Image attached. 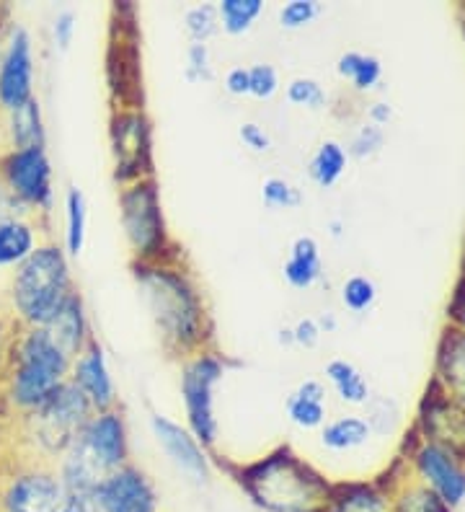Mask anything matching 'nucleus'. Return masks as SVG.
Segmentation results:
<instances>
[{"instance_id":"49530a36","label":"nucleus","mask_w":465,"mask_h":512,"mask_svg":"<svg viewBox=\"0 0 465 512\" xmlns=\"http://www.w3.org/2000/svg\"><path fill=\"white\" fill-rule=\"evenodd\" d=\"M391 117H393V109L391 104H385V101H378V104H372L370 107V125L383 127L391 122Z\"/></svg>"},{"instance_id":"c9c22d12","label":"nucleus","mask_w":465,"mask_h":512,"mask_svg":"<svg viewBox=\"0 0 465 512\" xmlns=\"http://www.w3.org/2000/svg\"><path fill=\"white\" fill-rule=\"evenodd\" d=\"M248 83H251L248 96H254V99H261V101L272 99V96L279 91L277 70H274V65H267V63L251 65V68H248Z\"/></svg>"},{"instance_id":"39448f33","label":"nucleus","mask_w":465,"mask_h":512,"mask_svg":"<svg viewBox=\"0 0 465 512\" xmlns=\"http://www.w3.org/2000/svg\"><path fill=\"white\" fill-rule=\"evenodd\" d=\"M119 220L127 244H130L135 262H166L179 259L171 249L166 218H163L161 192L155 176L140 179L119 189Z\"/></svg>"},{"instance_id":"c756f323","label":"nucleus","mask_w":465,"mask_h":512,"mask_svg":"<svg viewBox=\"0 0 465 512\" xmlns=\"http://www.w3.org/2000/svg\"><path fill=\"white\" fill-rule=\"evenodd\" d=\"M184 29L186 37L192 44H207L220 29V16H217L215 3H199L184 13Z\"/></svg>"},{"instance_id":"4c0bfd02","label":"nucleus","mask_w":465,"mask_h":512,"mask_svg":"<svg viewBox=\"0 0 465 512\" xmlns=\"http://www.w3.org/2000/svg\"><path fill=\"white\" fill-rule=\"evenodd\" d=\"M383 143H385L383 127H375V125L360 127V132H357L352 140V156L357 158L375 156V153L383 148Z\"/></svg>"},{"instance_id":"2f4dec72","label":"nucleus","mask_w":465,"mask_h":512,"mask_svg":"<svg viewBox=\"0 0 465 512\" xmlns=\"http://www.w3.org/2000/svg\"><path fill=\"white\" fill-rule=\"evenodd\" d=\"M261 200L264 205L272 207V210H290V207H298L303 202V194L298 187H292L290 182L279 179V176H269L261 184Z\"/></svg>"},{"instance_id":"2eb2a0df","label":"nucleus","mask_w":465,"mask_h":512,"mask_svg":"<svg viewBox=\"0 0 465 512\" xmlns=\"http://www.w3.org/2000/svg\"><path fill=\"white\" fill-rule=\"evenodd\" d=\"M73 386H78L83 396L91 404L93 414L96 412H109L117 409V386H114L112 370L106 363V352L96 339L83 347V352L73 360L70 365V378Z\"/></svg>"},{"instance_id":"72a5a7b5","label":"nucleus","mask_w":465,"mask_h":512,"mask_svg":"<svg viewBox=\"0 0 465 512\" xmlns=\"http://www.w3.org/2000/svg\"><path fill=\"white\" fill-rule=\"evenodd\" d=\"M321 3L318 0H290L279 8V26L282 29H303L310 21L321 16Z\"/></svg>"},{"instance_id":"f03ea898","label":"nucleus","mask_w":465,"mask_h":512,"mask_svg":"<svg viewBox=\"0 0 465 512\" xmlns=\"http://www.w3.org/2000/svg\"><path fill=\"white\" fill-rule=\"evenodd\" d=\"M233 479L261 512H329L334 492V484L292 453L290 445H279L269 456L246 463Z\"/></svg>"},{"instance_id":"de8ad7c7","label":"nucleus","mask_w":465,"mask_h":512,"mask_svg":"<svg viewBox=\"0 0 465 512\" xmlns=\"http://www.w3.org/2000/svg\"><path fill=\"white\" fill-rule=\"evenodd\" d=\"M279 342H282V344H295V342H292V329H282V331H279Z\"/></svg>"},{"instance_id":"9d476101","label":"nucleus","mask_w":465,"mask_h":512,"mask_svg":"<svg viewBox=\"0 0 465 512\" xmlns=\"http://www.w3.org/2000/svg\"><path fill=\"white\" fill-rule=\"evenodd\" d=\"M0 182L34 213L52 210V202H55L52 163L44 148L8 150L6 156H0Z\"/></svg>"},{"instance_id":"f8f14e48","label":"nucleus","mask_w":465,"mask_h":512,"mask_svg":"<svg viewBox=\"0 0 465 512\" xmlns=\"http://www.w3.org/2000/svg\"><path fill=\"white\" fill-rule=\"evenodd\" d=\"M34 99V50L26 29L16 26L0 55V109L16 112Z\"/></svg>"},{"instance_id":"f3484780","label":"nucleus","mask_w":465,"mask_h":512,"mask_svg":"<svg viewBox=\"0 0 465 512\" xmlns=\"http://www.w3.org/2000/svg\"><path fill=\"white\" fill-rule=\"evenodd\" d=\"M83 443L96 453L106 471L122 469L130 463V438H127V422L119 409H109V412H96L88 419L83 430L78 432Z\"/></svg>"},{"instance_id":"dca6fc26","label":"nucleus","mask_w":465,"mask_h":512,"mask_svg":"<svg viewBox=\"0 0 465 512\" xmlns=\"http://www.w3.org/2000/svg\"><path fill=\"white\" fill-rule=\"evenodd\" d=\"M422 430L427 443L442 445L458 456L465 453V406L450 399L437 383H432L422 404Z\"/></svg>"},{"instance_id":"473e14b6","label":"nucleus","mask_w":465,"mask_h":512,"mask_svg":"<svg viewBox=\"0 0 465 512\" xmlns=\"http://www.w3.org/2000/svg\"><path fill=\"white\" fill-rule=\"evenodd\" d=\"M287 101L295 107H308V109H323L326 107V91L318 81L313 78H295L287 83Z\"/></svg>"},{"instance_id":"1a4fd4ad","label":"nucleus","mask_w":465,"mask_h":512,"mask_svg":"<svg viewBox=\"0 0 465 512\" xmlns=\"http://www.w3.org/2000/svg\"><path fill=\"white\" fill-rule=\"evenodd\" d=\"M114 158V182L127 187L155 176L153 171V125L140 109H114L109 127Z\"/></svg>"},{"instance_id":"4468645a","label":"nucleus","mask_w":465,"mask_h":512,"mask_svg":"<svg viewBox=\"0 0 465 512\" xmlns=\"http://www.w3.org/2000/svg\"><path fill=\"white\" fill-rule=\"evenodd\" d=\"M414 466L424 487L432 489L447 507H458L465 500V466L458 453L442 445L424 443L414 453Z\"/></svg>"},{"instance_id":"f704fd0d","label":"nucleus","mask_w":465,"mask_h":512,"mask_svg":"<svg viewBox=\"0 0 465 512\" xmlns=\"http://www.w3.org/2000/svg\"><path fill=\"white\" fill-rule=\"evenodd\" d=\"M396 512H453V507H447L445 502L422 484V487H411L396 502Z\"/></svg>"},{"instance_id":"9b49d317","label":"nucleus","mask_w":465,"mask_h":512,"mask_svg":"<svg viewBox=\"0 0 465 512\" xmlns=\"http://www.w3.org/2000/svg\"><path fill=\"white\" fill-rule=\"evenodd\" d=\"M86 507L88 512H161V497L150 476L127 463L86 494Z\"/></svg>"},{"instance_id":"79ce46f5","label":"nucleus","mask_w":465,"mask_h":512,"mask_svg":"<svg viewBox=\"0 0 465 512\" xmlns=\"http://www.w3.org/2000/svg\"><path fill=\"white\" fill-rule=\"evenodd\" d=\"M75 13L73 11H60L55 16V26H52V34H55V42L60 50H68L70 42H73L75 34Z\"/></svg>"},{"instance_id":"58836bf2","label":"nucleus","mask_w":465,"mask_h":512,"mask_svg":"<svg viewBox=\"0 0 465 512\" xmlns=\"http://www.w3.org/2000/svg\"><path fill=\"white\" fill-rule=\"evenodd\" d=\"M34 215L29 205L16 197L6 184L0 182V223H11V220H29Z\"/></svg>"},{"instance_id":"bb28decb","label":"nucleus","mask_w":465,"mask_h":512,"mask_svg":"<svg viewBox=\"0 0 465 512\" xmlns=\"http://www.w3.org/2000/svg\"><path fill=\"white\" fill-rule=\"evenodd\" d=\"M86 225H88V207L86 197L78 187H70L65 194V254L81 256L83 244H86Z\"/></svg>"},{"instance_id":"a19ab883","label":"nucleus","mask_w":465,"mask_h":512,"mask_svg":"<svg viewBox=\"0 0 465 512\" xmlns=\"http://www.w3.org/2000/svg\"><path fill=\"white\" fill-rule=\"evenodd\" d=\"M321 326H318L316 319H300L298 324L292 326V342L298 344V347H305V350H310V347H316L318 339H321Z\"/></svg>"},{"instance_id":"a878e982","label":"nucleus","mask_w":465,"mask_h":512,"mask_svg":"<svg viewBox=\"0 0 465 512\" xmlns=\"http://www.w3.org/2000/svg\"><path fill=\"white\" fill-rule=\"evenodd\" d=\"M326 378L334 386L336 396L341 401H347V404L360 406L367 404V399H370V386H367L365 375L347 360H331L326 365Z\"/></svg>"},{"instance_id":"c03bdc74","label":"nucleus","mask_w":465,"mask_h":512,"mask_svg":"<svg viewBox=\"0 0 465 512\" xmlns=\"http://www.w3.org/2000/svg\"><path fill=\"white\" fill-rule=\"evenodd\" d=\"M447 316H450V324L458 326V329H465V277L458 282V288H455L453 303L447 308Z\"/></svg>"},{"instance_id":"37998d69","label":"nucleus","mask_w":465,"mask_h":512,"mask_svg":"<svg viewBox=\"0 0 465 512\" xmlns=\"http://www.w3.org/2000/svg\"><path fill=\"white\" fill-rule=\"evenodd\" d=\"M225 91H228L230 96H248V91H251V83H248V68H243V65H238V68H230L228 73H225Z\"/></svg>"},{"instance_id":"6e6552de","label":"nucleus","mask_w":465,"mask_h":512,"mask_svg":"<svg viewBox=\"0 0 465 512\" xmlns=\"http://www.w3.org/2000/svg\"><path fill=\"white\" fill-rule=\"evenodd\" d=\"M0 512H88V507L86 497L70 492L52 466H31L8 479Z\"/></svg>"},{"instance_id":"b1692460","label":"nucleus","mask_w":465,"mask_h":512,"mask_svg":"<svg viewBox=\"0 0 465 512\" xmlns=\"http://www.w3.org/2000/svg\"><path fill=\"white\" fill-rule=\"evenodd\" d=\"M347 161L349 153L344 145L336 143V140H323L308 163L310 179L323 189L334 187L341 176H344V171H347Z\"/></svg>"},{"instance_id":"6ab92c4d","label":"nucleus","mask_w":465,"mask_h":512,"mask_svg":"<svg viewBox=\"0 0 465 512\" xmlns=\"http://www.w3.org/2000/svg\"><path fill=\"white\" fill-rule=\"evenodd\" d=\"M434 383L447 396L465 406V329L447 326L437 347V378Z\"/></svg>"},{"instance_id":"09e8293b","label":"nucleus","mask_w":465,"mask_h":512,"mask_svg":"<svg viewBox=\"0 0 465 512\" xmlns=\"http://www.w3.org/2000/svg\"><path fill=\"white\" fill-rule=\"evenodd\" d=\"M463 269H465V264H463ZM463 277H465V272H463Z\"/></svg>"},{"instance_id":"8fccbe9b","label":"nucleus","mask_w":465,"mask_h":512,"mask_svg":"<svg viewBox=\"0 0 465 512\" xmlns=\"http://www.w3.org/2000/svg\"><path fill=\"white\" fill-rule=\"evenodd\" d=\"M463 13H465V8H463Z\"/></svg>"},{"instance_id":"5701e85b","label":"nucleus","mask_w":465,"mask_h":512,"mask_svg":"<svg viewBox=\"0 0 465 512\" xmlns=\"http://www.w3.org/2000/svg\"><path fill=\"white\" fill-rule=\"evenodd\" d=\"M8 138H11V150L44 148L47 138H44V119L37 96L8 114Z\"/></svg>"},{"instance_id":"412c9836","label":"nucleus","mask_w":465,"mask_h":512,"mask_svg":"<svg viewBox=\"0 0 465 512\" xmlns=\"http://www.w3.org/2000/svg\"><path fill=\"white\" fill-rule=\"evenodd\" d=\"M287 417L300 430H316L326 422V386L321 381L300 383L287 399Z\"/></svg>"},{"instance_id":"7c9ffc66","label":"nucleus","mask_w":465,"mask_h":512,"mask_svg":"<svg viewBox=\"0 0 465 512\" xmlns=\"http://www.w3.org/2000/svg\"><path fill=\"white\" fill-rule=\"evenodd\" d=\"M378 298V288L375 282L365 275H354L349 277L344 285H341V303L349 308L352 313H362L375 303Z\"/></svg>"},{"instance_id":"f257e3e1","label":"nucleus","mask_w":465,"mask_h":512,"mask_svg":"<svg viewBox=\"0 0 465 512\" xmlns=\"http://www.w3.org/2000/svg\"><path fill=\"white\" fill-rule=\"evenodd\" d=\"M135 280L143 290L145 306L150 311L163 350L174 357L199 355L207 350V339L212 334L210 316L205 300L194 280L179 259L166 262H135Z\"/></svg>"},{"instance_id":"a211bd4d","label":"nucleus","mask_w":465,"mask_h":512,"mask_svg":"<svg viewBox=\"0 0 465 512\" xmlns=\"http://www.w3.org/2000/svg\"><path fill=\"white\" fill-rule=\"evenodd\" d=\"M42 329L47 331V337L57 344V350H62V355H68L70 360H75V357L81 355L83 347L93 339L81 293L73 290V293L65 298V303L57 308L55 316H52Z\"/></svg>"},{"instance_id":"4be33fe9","label":"nucleus","mask_w":465,"mask_h":512,"mask_svg":"<svg viewBox=\"0 0 465 512\" xmlns=\"http://www.w3.org/2000/svg\"><path fill=\"white\" fill-rule=\"evenodd\" d=\"M39 246V231L31 220L0 223V269L19 267Z\"/></svg>"},{"instance_id":"20e7f679","label":"nucleus","mask_w":465,"mask_h":512,"mask_svg":"<svg viewBox=\"0 0 465 512\" xmlns=\"http://www.w3.org/2000/svg\"><path fill=\"white\" fill-rule=\"evenodd\" d=\"M73 277L65 249L39 244L11 277V311L24 329L44 326L73 293Z\"/></svg>"},{"instance_id":"7ed1b4c3","label":"nucleus","mask_w":465,"mask_h":512,"mask_svg":"<svg viewBox=\"0 0 465 512\" xmlns=\"http://www.w3.org/2000/svg\"><path fill=\"white\" fill-rule=\"evenodd\" d=\"M70 360L57 350V344L47 337L42 326H31L16 334L8 357L6 381L8 404L21 414H29L55 394L57 388L70 378Z\"/></svg>"},{"instance_id":"c85d7f7f","label":"nucleus","mask_w":465,"mask_h":512,"mask_svg":"<svg viewBox=\"0 0 465 512\" xmlns=\"http://www.w3.org/2000/svg\"><path fill=\"white\" fill-rule=\"evenodd\" d=\"M261 13H264V0H220L217 3L220 29L230 37L246 34Z\"/></svg>"},{"instance_id":"ddd939ff","label":"nucleus","mask_w":465,"mask_h":512,"mask_svg":"<svg viewBox=\"0 0 465 512\" xmlns=\"http://www.w3.org/2000/svg\"><path fill=\"white\" fill-rule=\"evenodd\" d=\"M150 430L155 443L161 445L163 453L171 458L176 469L194 481V484H210L212 463L207 450L197 443L192 432L181 427L179 422L168 419L166 414H150Z\"/></svg>"},{"instance_id":"aec40b11","label":"nucleus","mask_w":465,"mask_h":512,"mask_svg":"<svg viewBox=\"0 0 465 512\" xmlns=\"http://www.w3.org/2000/svg\"><path fill=\"white\" fill-rule=\"evenodd\" d=\"M287 285L295 290L313 288L323 275L321 262V246L313 236H298L295 244L290 246V256H287L285 267H282Z\"/></svg>"},{"instance_id":"cd10ccee","label":"nucleus","mask_w":465,"mask_h":512,"mask_svg":"<svg viewBox=\"0 0 465 512\" xmlns=\"http://www.w3.org/2000/svg\"><path fill=\"white\" fill-rule=\"evenodd\" d=\"M336 73L347 78L357 91H370L383 78V65L375 55H362V52H344L336 63Z\"/></svg>"},{"instance_id":"393cba45","label":"nucleus","mask_w":465,"mask_h":512,"mask_svg":"<svg viewBox=\"0 0 465 512\" xmlns=\"http://www.w3.org/2000/svg\"><path fill=\"white\" fill-rule=\"evenodd\" d=\"M370 432L372 427L367 419L349 414V417H339L329 422V425H323L321 443L323 448L334 450V453H344V450H354L365 445Z\"/></svg>"},{"instance_id":"a18cd8bd","label":"nucleus","mask_w":465,"mask_h":512,"mask_svg":"<svg viewBox=\"0 0 465 512\" xmlns=\"http://www.w3.org/2000/svg\"><path fill=\"white\" fill-rule=\"evenodd\" d=\"M13 339H16V334H11V329H8V321L0 319V375H6Z\"/></svg>"},{"instance_id":"ea45409f","label":"nucleus","mask_w":465,"mask_h":512,"mask_svg":"<svg viewBox=\"0 0 465 512\" xmlns=\"http://www.w3.org/2000/svg\"><path fill=\"white\" fill-rule=\"evenodd\" d=\"M238 138H241V143L246 145L248 150H254V153H267V150L272 148L269 132L261 125H256V122H243V125L238 127Z\"/></svg>"},{"instance_id":"e433bc0d","label":"nucleus","mask_w":465,"mask_h":512,"mask_svg":"<svg viewBox=\"0 0 465 512\" xmlns=\"http://www.w3.org/2000/svg\"><path fill=\"white\" fill-rule=\"evenodd\" d=\"M186 78L194 83L212 81L210 47L207 44H189V50H186Z\"/></svg>"},{"instance_id":"423d86ee","label":"nucleus","mask_w":465,"mask_h":512,"mask_svg":"<svg viewBox=\"0 0 465 512\" xmlns=\"http://www.w3.org/2000/svg\"><path fill=\"white\" fill-rule=\"evenodd\" d=\"M91 417L93 409L86 396L78 391V386L65 381L39 409L24 414V427L29 430L34 448L42 456L57 461Z\"/></svg>"},{"instance_id":"0eeeda50","label":"nucleus","mask_w":465,"mask_h":512,"mask_svg":"<svg viewBox=\"0 0 465 512\" xmlns=\"http://www.w3.org/2000/svg\"><path fill=\"white\" fill-rule=\"evenodd\" d=\"M225 375V357L205 350L184 360L181 368V399H184L186 430L192 432L205 450L217 443L215 388Z\"/></svg>"}]
</instances>
